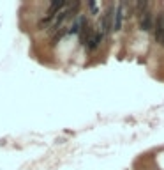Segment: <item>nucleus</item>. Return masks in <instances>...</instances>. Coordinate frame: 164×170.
I'll return each mask as SVG.
<instances>
[{
    "mask_svg": "<svg viewBox=\"0 0 164 170\" xmlns=\"http://www.w3.org/2000/svg\"><path fill=\"white\" fill-rule=\"evenodd\" d=\"M92 34H93V30H92V27L88 25V23H85L83 27H81V30H79V44L81 46H86V42H88V39L92 37Z\"/></svg>",
    "mask_w": 164,
    "mask_h": 170,
    "instance_id": "6",
    "label": "nucleus"
},
{
    "mask_svg": "<svg viewBox=\"0 0 164 170\" xmlns=\"http://www.w3.org/2000/svg\"><path fill=\"white\" fill-rule=\"evenodd\" d=\"M155 16L157 14H154L152 11H147V13H143L141 16H139V28H141L143 32H150V30H154V27H155Z\"/></svg>",
    "mask_w": 164,
    "mask_h": 170,
    "instance_id": "2",
    "label": "nucleus"
},
{
    "mask_svg": "<svg viewBox=\"0 0 164 170\" xmlns=\"http://www.w3.org/2000/svg\"><path fill=\"white\" fill-rule=\"evenodd\" d=\"M161 46H164V34H162V39H161V42H159Z\"/></svg>",
    "mask_w": 164,
    "mask_h": 170,
    "instance_id": "11",
    "label": "nucleus"
},
{
    "mask_svg": "<svg viewBox=\"0 0 164 170\" xmlns=\"http://www.w3.org/2000/svg\"><path fill=\"white\" fill-rule=\"evenodd\" d=\"M150 9V2L148 0H139V2H136V13L141 16L143 13H147Z\"/></svg>",
    "mask_w": 164,
    "mask_h": 170,
    "instance_id": "8",
    "label": "nucleus"
},
{
    "mask_svg": "<svg viewBox=\"0 0 164 170\" xmlns=\"http://www.w3.org/2000/svg\"><path fill=\"white\" fill-rule=\"evenodd\" d=\"M164 34V13H159L155 16V27H154V37H155L157 44L161 42Z\"/></svg>",
    "mask_w": 164,
    "mask_h": 170,
    "instance_id": "4",
    "label": "nucleus"
},
{
    "mask_svg": "<svg viewBox=\"0 0 164 170\" xmlns=\"http://www.w3.org/2000/svg\"><path fill=\"white\" fill-rule=\"evenodd\" d=\"M113 16H115V7H108V11L104 13L102 16V21H101V30H102V34L104 35H109L113 32Z\"/></svg>",
    "mask_w": 164,
    "mask_h": 170,
    "instance_id": "1",
    "label": "nucleus"
},
{
    "mask_svg": "<svg viewBox=\"0 0 164 170\" xmlns=\"http://www.w3.org/2000/svg\"><path fill=\"white\" fill-rule=\"evenodd\" d=\"M85 23H86L85 16H78V18L74 20V23L69 27V34H79V30H81V27H83Z\"/></svg>",
    "mask_w": 164,
    "mask_h": 170,
    "instance_id": "7",
    "label": "nucleus"
},
{
    "mask_svg": "<svg viewBox=\"0 0 164 170\" xmlns=\"http://www.w3.org/2000/svg\"><path fill=\"white\" fill-rule=\"evenodd\" d=\"M124 6L125 4H118L115 7V16H113V32L122 30V23H124Z\"/></svg>",
    "mask_w": 164,
    "mask_h": 170,
    "instance_id": "5",
    "label": "nucleus"
},
{
    "mask_svg": "<svg viewBox=\"0 0 164 170\" xmlns=\"http://www.w3.org/2000/svg\"><path fill=\"white\" fill-rule=\"evenodd\" d=\"M65 34H69L67 27H60V28H58L57 32L53 34V39H51V41H53V44H57V41H60V39H62V37H64Z\"/></svg>",
    "mask_w": 164,
    "mask_h": 170,
    "instance_id": "9",
    "label": "nucleus"
},
{
    "mask_svg": "<svg viewBox=\"0 0 164 170\" xmlns=\"http://www.w3.org/2000/svg\"><path fill=\"white\" fill-rule=\"evenodd\" d=\"M102 39H104V34H102V30H101V28H97V30L92 34V37L88 39V42H86V46H85L86 51H88V53H92L93 50H97V48H99V44L102 42Z\"/></svg>",
    "mask_w": 164,
    "mask_h": 170,
    "instance_id": "3",
    "label": "nucleus"
},
{
    "mask_svg": "<svg viewBox=\"0 0 164 170\" xmlns=\"http://www.w3.org/2000/svg\"><path fill=\"white\" fill-rule=\"evenodd\" d=\"M88 7H90V13H92V14L99 13V4H97V2H90V4H88Z\"/></svg>",
    "mask_w": 164,
    "mask_h": 170,
    "instance_id": "10",
    "label": "nucleus"
}]
</instances>
